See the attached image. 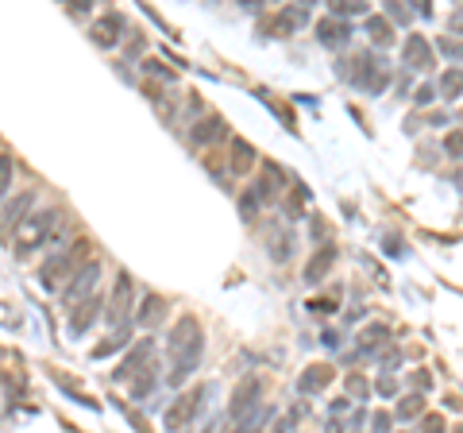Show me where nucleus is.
I'll use <instances>...</instances> for the list:
<instances>
[{
	"label": "nucleus",
	"instance_id": "nucleus-1",
	"mask_svg": "<svg viewBox=\"0 0 463 433\" xmlns=\"http://www.w3.org/2000/svg\"><path fill=\"white\" fill-rule=\"evenodd\" d=\"M201 352H205V333H201V321L193 314H181L178 321L170 325V340H167V356H170V375L167 383L170 387H181L189 375L197 372L201 364Z\"/></svg>",
	"mask_w": 463,
	"mask_h": 433
},
{
	"label": "nucleus",
	"instance_id": "nucleus-2",
	"mask_svg": "<svg viewBox=\"0 0 463 433\" xmlns=\"http://www.w3.org/2000/svg\"><path fill=\"white\" fill-rule=\"evenodd\" d=\"M62 228H66V220H62L58 209H35V213L23 220V225L16 228V236H12L16 259H28L35 248H47V244H51Z\"/></svg>",
	"mask_w": 463,
	"mask_h": 433
},
{
	"label": "nucleus",
	"instance_id": "nucleus-3",
	"mask_svg": "<svg viewBox=\"0 0 463 433\" xmlns=\"http://www.w3.org/2000/svg\"><path fill=\"white\" fill-rule=\"evenodd\" d=\"M89 244L85 240H78V244H70V248H62V251H51V256H47V263L39 267V287L43 290H58L62 294L66 290V283L73 279V275L81 271V267L89 263Z\"/></svg>",
	"mask_w": 463,
	"mask_h": 433
},
{
	"label": "nucleus",
	"instance_id": "nucleus-4",
	"mask_svg": "<svg viewBox=\"0 0 463 433\" xmlns=\"http://www.w3.org/2000/svg\"><path fill=\"white\" fill-rule=\"evenodd\" d=\"M131 306H136V283H131L128 271H120V275H116V283H112V294H109V314H104L109 329H120V325H128Z\"/></svg>",
	"mask_w": 463,
	"mask_h": 433
},
{
	"label": "nucleus",
	"instance_id": "nucleus-5",
	"mask_svg": "<svg viewBox=\"0 0 463 433\" xmlns=\"http://www.w3.org/2000/svg\"><path fill=\"white\" fill-rule=\"evenodd\" d=\"M31 213H35V190H20L12 201H4V206H0V240L12 244L16 228H20Z\"/></svg>",
	"mask_w": 463,
	"mask_h": 433
},
{
	"label": "nucleus",
	"instance_id": "nucleus-6",
	"mask_svg": "<svg viewBox=\"0 0 463 433\" xmlns=\"http://www.w3.org/2000/svg\"><path fill=\"white\" fill-rule=\"evenodd\" d=\"M263 244H267V251H270L275 263H286V259L294 256V244H297L294 225H286L282 217H267L263 220Z\"/></svg>",
	"mask_w": 463,
	"mask_h": 433
},
{
	"label": "nucleus",
	"instance_id": "nucleus-7",
	"mask_svg": "<svg viewBox=\"0 0 463 433\" xmlns=\"http://www.w3.org/2000/svg\"><path fill=\"white\" fill-rule=\"evenodd\" d=\"M259 398H263V379L259 375H243L232 391V403H228V418L232 422H243L259 410Z\"/></svg>",
	"mask_w": 463,
	"mask_h": 433
},
{
	"label": "nucleus",
	"instance_id": "nucleus-8",
	"mask_svg": "<svg viewBox=\"0 0 463 433\" xmlns=\"http://www.w3.org/2000/svg\"><path fill=\"white\" fill-rule=\"evenodd\" d=\"M101 275H104V267L97 263V259H89L85 267H81L78 275H73L70 283H66V290H62V302L66 306H81L85 298H93V290H97V283H101Z\"/></svg>",
	"mask_w": 463,
	"mask_h": 433
},
{
	"label": "nucleus",
	"instance_id": "nucleus-9",
	"mask_svg": "<svg viewBox=\"0 0 463 433\" xmlns=\"http://www.w3.org/2000/svg\"><path fill=\"white\" fill-rule=\"evenodd\" d=\"M101 309H104L101 294H93V298H85L81 306H73V309H70V317H66V337H70V340L85 337V333L93 329V321L101 317Z\"/></svg>",
	"mask_w": 463,
	"mask_h": 433
},
{
	"label": "nucleus",
	"instance_id": "nucleus-10",
	"mask_svg": "<svg viewBox=\"0 0 463 433\" xmlns=\"http://www.w3.org/2000/svg\"><path fill=\"white\" fill-rule=\"evenodd\" d=\"M305 20H309V8H278L270 20H263L259 31H267L270 39H286V35H294Z\"/></svg>",
	"mask_w": 463,
	"mask_h": 433
},
{
	"label": "nucleus",
	"instance_id": "nucleus-11",
	"mask_svg": "<svg viewBox=\"0 0 463 433\" xmlns=\"http://www.w3.org/2000/svg\"><path fill=\"white\" fill-rule=\"evenodd\" d=\"M189 140L197 147H212L220 140H228V120L217 117V112H209V117H197L193 124H189Z\"/></svg>",
	"mask_w": 463,
	"mask_h": 433
},
{
	"label": "nucleus",
	"instance_id": "nucleus-12",
	"mask_svg": "<svg viewBox=\"0 0 463 433\" xmlns=\"http://www.w3.org/2000/svg\"><path fill=\"white\" fill-rule=\"evenodd\" d=\"M201 403H205V391H201V387L186 391L181 398H174V403H170V410H167V418H162V426H167V429H181V426H186V422L197 414V406H201Z\"/></svg>",
	"mask_w": 463,
	"mask_h": 433
},
{
	"label": "nucleus",
	"instance_id": "nucleus-13",
	"mask_svg": "<svg viewBox=\"0 0 463 433\" xmlns=\"http://www.w3.org/2000/svg\"><path fill=\"white\" fill-rule=\"evenodd\" d=\"M124 31H128V20H124V12H109L101 16V20L89 28V35H93L97 47H116L124 39Z\"/></svg>",
	"mask_w": 463,
	"mask_h": 433
},
{
	"label": "nucleus",
	"instance_id": "nucleus-14",
	"mask_svg": "<svg viewBox=\"0 0 463 433\" xmlns=\"http://www.w3.org/2000/svg\"><path fill=\"white\" fill-rule=\"evenodd\" d=\"M151 356H155V340H139V345L124 356V364L112 372V383H128L136 372H143V367L151 364Z\"/></svg>",
	"mask_w": 463,
	"mask_h": 433
},
{
	"label": "nucleus",
	"instance_id": "nucleus-15",
	"mask_svg": "<svg viewBox=\"0 0 463 433\" xmlns=\"http://www.w3.org/2000/svg\"><path fill=\"white\" fill-rule=\"evenodd\" d=\"M405 70H433V47L425 43V35H409L402 47Z\"/></svg>",
	"mask_w": 463,
	"mask_h": 433
},
{
	"label": "nucleus",
	"instance_id": "nucleus-16",
	"mask_svg": "<svg viewBox=\"0 0 463 433\" xmlns=\"http://www.w3.org/2000/svg\"><path fill=\"white\" fill-rule=\"evenodd\" d=\"M167 314H170V302L162 298V294H143L136 321L143 325V329H155V325H162V321H167Z\"/></svg>",
	"mask_w": 463,
	"mask_h": 433
},
{
	"label": "nucleus",
	"instance_id": "nucleus-17",
	"mask_svg": "<svg viewBox=\"0 0 463 433\" xmlns=\"http://www.w3.org/2000/svg\"><path fill=\"white\" fill-rule=\"evenodd\" d=\"M255 147L243 140V136H232V147H228V170H232V178L236 174H247V170L255 167Z\"/></svg>",
	"mask_w": 463,
	"mask_h": 433
},
{
	"label": "nucleus",
	"instance_id": "nucleus-18",
	"mask_svg": "<svg viewBox=\"0 0 463 433\" xmlns=\"http://www.w3.org/2000/svg\"><path fill=\"white\" fill-rule=\"evenodd\" d=\"M317 39H320L325 47H332V51H340V47H347V39H351V28H347L344 20L325 16V20L317 23Z\"/></svg>",
	"mask_w": 463,
	"mask_h": 433
},
{
	"label": "nucleus",
	"instance_id": "nucleus-19",
	"mask_svg": "<svg viewBox=\"0 0 463 433\" xmlns=\"http://www.w3.org/2000/svg\"><path fill=\"white\" fill-rule=\"evenodd\" d=\"M332 263H336V248L332 244H320V248L313 251V259L305 263V283H320L328 271H332Z\"/></svg>",
	"mask_w": 463,
	"mask_h": 433
},
{
	"label": "nucleus",
	"instance_id": "nucleus-20",
	"mask_svg": "<svg viewBox=\"0 0 463 433\" xmlns=\"http://www.w3.org/2000/svg\"><path fill=\"white\" fill-rule=\"evenodd\" d=\"M328 383H332V367L328 364H309L305 367V375L297 379V391H301V395H313V391L328 387Z\"/></svg>",
	"mask_w": 463,
	"mask_h": 433
},
{
	"label": "nucleus",
	"instance_id": "nucleus-21",
	"mask_svg": "<svg viewBox=\"0 0 463 433\" xmlns=\"http://www.w3.org/2000/svg\"><path fill=\"white\" fill-rule=\"evenodd\" d=\"M367 35H371V43H375V47H390L394 43V23L386 20V16L371 12L367 16Z\"/></svg>",
	"mask_w": 463,
	"mask_h": 433
},
{
	"label": "nucleus",
	"instance_id": "nucleus-22",
	"mask_svg": "<svg viewBox=\"0 0 463 433\" xmlns=\"http://www.w3.org/2000/svg\"><path fill=\"white\" fill-rule=\"evenodd\" d=\"M131 340V325H120V329H112L109 337L101 340V345L93 348V360H104V356H112V352H120L124 345Z\"/></svg>",
	"mask_w": 463,
	"mask_h": 433
},
{
	"label": "nucleus",
	"instance_id": "nucleus-23",
	"mask_svg": "<svg viewBox=\"0 0 463 433\" xmlns=\"http://www.w3.org/2000/svg\"><path fill=\"white\" fill-rule=\"evenodd\" d=\"M440 93H444V101L463 97V66H448L440 73Z\"/></svg>",
	"mask_w": 463,
	"mask_h": 433
},
{
	"label": "nucleus",
	"instance_id": "nucleus-24",
	"mask_svg": "<svg viewBox=\"0 0 463 433\" xmlns=\"http://www.w3.org/2000/svg\"><path fill=\"white\" fill-rule=\"evenodd\" d=\"M259 213H263L259 194H255V190H243V194H239V217H243V220H263Z\"/></svg>",
	"mask_w": 463,
	"mask_h": 433
},
{
	"label": "nucleus",
	"instance_id": "nucleus-25",
	"mask_svg": "<svg viewBox=\"0 0 463 433\" xmlns=\"http://www.w3.org/2000/svg\"><path fill=\"white\" fill-rule=\"evenodd\" d=\"M386 337H390V329H386V325H383V321H378V325H367V329H363V333H359V345H363V356H367V352H371V348H375V345H378V340H386Z\"/></svg>",
	"mask_w": 463,
	"mask_h": 433
},
{
	"label": "nucleus",
	"instance_id": "nucleus-26",
	"mask_svg": "<svg viewBox=\"0 0 463 433\" xmlns=\"http://www.w3.org/2000/svg\"><path fill=\"white\" fill-rule=\"evenodd\" d=\"M151 391H155V367L147 364L143 372H139V379L131 383V395H136V398H143V395H151Z\"/></svg>",
	"mask_w": 463,
	"mask_h": 433
},
{
	"label": "nucleus",
	"instance_id": "nucleus-27",
	"mask_svg": "<svg viewBox=\"0 0 463 433\" xmlns=\"http://www.w3.org/2000/svg\"><path fill=\"white\" fill-rule=\"evenodd\" d=\"M421 406H425V398H421V395H405L402 403H398V418H402V422L417 418V414H421Z\"/></svg>",
	"mask_w": 463,
	"mask_h": 433
},
{
	"label": "nucleus",
	"instance_id": "nucleus-28",
	"mask_svg": "<svg viewBox=\"0 0 463 433\" xmlns=\"http://www.w3.org/2000/svg\"><path fill=\"white\" fill-rule=\"evenodd\" d=\"M205 170H209V174L217 178L220 186H228V194H232V170H228V162L220 167V162H217V155H209V159H205Z\"/></svg>",
	"mask_w": 463,
	"mask_h": 433
},
{
	"label": "nucleus",
	"instance_id": "nucleus-29",
	"mask_svg": "<svg viewBox=\"0 0 463 433\" xmlns=\"http://www.w3.org/2000/svg\"><path fill=\"white\" fill-rule=\"evenodd\" d=\"M12 178H16V167H12V155L0 151V198L12 190Z\"/></svg>",
	"mask_w": 463,
	"mask_h": 433
},
{
	"label": "nucleus",
	"instance_id": "nucleus-30",
	"mask_svg": "<svg viewBox=\"0 0 463 433\" xmlns=\"http://www.w3.org/2000/svg\"><path fill=\"white\" fill-rule=\"evenodd\" d=\"M436 51H440L444 59H452V62H463V43H459V39H448V35H440V43H436Z\"/></svg>",
	"mask_w": 463,
	"mask_h": 433
},
{
	"label": "nucleus",
	"instance_id": "nucleus-31",
	"mask_svg": "<svg viewBox=\"0 0 463 433\" xmlns=\"http://www.w3.org/2000/svg\"><path fill=\"white\" fill-rule=\"evenodd\" d=\"M444 155H448V159H463V128L444 136Z\"/></svg>",
	"mask_w": 463,
	"mask_h": 433
},
{
	"label": "nucleus",
	"instance_id": "nucleus-32",
	"mask_svg": "<svg viewBox=\"0 0 463 433\" xmlns=\"http://www.w3.org/2000/svg\"><path fill=\"white\" fill-rule=\"evenodd\" d=\"M347 16H371L367 4H332V20H347Z\"/></svg>",
	"mask_w": 463,
	"mask_h": 433
},
{
	"label": "nucleus",
	"instance_id": "nucleus-33",
	"mask_svg": "<svg viewBox=\"0 0 463 433\" xmlns=\"http://www.w3.org/2000/svg\"><path fill=\"white\" fill-rule=\"evenodd\" d=\"M448 429V418H444V414H425V418H421V433H444Z\"/></svg>",
	"mask_w": 463,
	"mask_h": 433
},
{
	"label": "nucleus",
	"instance_id": "nucleus-34",
	"mask_svg": "<svg viewBox=\"0 0 463 433\" xmlns=\"http://www.w3.org/2000/svg\"><path fill=\"white\" fill-rule=\"evenodd\" d=\"M383 248H386V256H394V259L405 256V244H402L398 232H386V236H383Z\"/></svg>",
	"mask_w": 463,
	"mask_h": 433
},
{
	"label": "nucleus",
	"instance_id": "nucleus-35",
	"mask_svg": "<svg viewBox=\"0 0 463 433\" xmlns=\"http://www.w3.org/2000/svg\"><path fill=\"white\" fill-rule=\"evenodd\" d=\"M375 391H378L383 398H394V395H398V379L383 372V375H378V383H375Z\"/></svg>",
	"mask_w": 463,
	"mask_h": 433
},
{
	"label": "nucleus",
	"instance_id": "nucleus-36",
	"mask_svg": "<svg viewBox=\"0 0 463 433\" xmlns=\"http://www.w3.org/2000/svg\"><path fill=\"white\" fill-rule=\"evenodd\" d=\"M347 395H355L359 403H367V398H371V387L359 379V375H351V379H347Z\"/></svg>",
	"mask_w": 463,
	"mask_h": 433
},
{
	"label": "nucleus",
	"instance_id": "nucleus-37",
	"mask_svg": "<svg viewBox=\"0 0 463 433\" xmlns=\"http://www.w3.org/2000/svg\"><path fill=\"white\" fill-rule=\"evenodd\" d=\"M386 85H390V70H386V66H378V70H375V78H371V85H367V89H371V93H383Z\"/></svg>",
	"mask_w": 463,
	"mask_h": 433
},
{
	"label": "nucleus",
	"instance_id": "nucleus-38",
	"mask_svg": "<svg viewBox=\"0 0 463 433\" xmlns=\"http://www.w3.org/2000/svg\"><path fill=\"white\" fill-rule=\"evenodd\" d=\"M0 325H4V329H16V325H20V314H16L8 302H0Z\"/></svg>",
	"mask_w": 463,
	"mask_h": 433
},
{
	"label": "nucleus",
	"instance_id": "nucleus-39",
	"mask_svg": "<svg viewBox=\"0 0 463 433\" xmlns=\"http://www.w3.org/2000/svg\"><path fill=\"white\" fill-rule=\"evenodd\" d=\"M143 73H151V78H162V81H174V73L167 70V66H162V62H143Z\"/></svg>",
	"mask_w": 463,
	"mask_h": 433
},
{
	"label": "nucleus",
	"instance_id": "nucleus-40",
	"mask_svg": "<svg viewBox=\"0 0 463 433\" xmlns=\"http://www.w3.org/2000/svg\"><path fill=\"white\" fill-rule=\"evenodd\" d=\"M390 426H394V418H390V414H383V410L371 418V433H390Z\"/></svg>",
	"mask_w": 463,
	"mask_h": 433
},
{
	"label": "nucleus",
	"instance_id": "nucleus-41",
	"mask_svg": "<svg viewBox=\"0 0 463 433\" xmlns=\"http://www.w3.org/2000/svg\"><path fill=\"white\" fill-rule=\"evenodd\" d=\"M66 12L78 16V20H85V16L93 12V4H89V0H78V4H66Z\"/></svg>",
	"mask_w": 463,
	"mask_h": 433
},
{
	"label": "nucleus",
	"instance_id": "nucleus-42",
	"mask_svg": "<svg viewBox=\"0 0 463 433\" xmlns=\"http://www.w3.org/2000/svg\"><path fill=\"white\" fill-rule=\"evenodd\" d=\"M413 101H417V105H433L436 101V89L433 85H421L417 93H413Z\"/></svg>",
	"mask_w": 463,
	"mask_h": 433
},
{
	"label": "nucleus",
	"instance_id": "nucleus-43",
	"mask_svg": "<svg viewBox=\"0 0 463 433\" xmlns=\"http://www.w3.org/2000/svg\"><path fill=\"white\" fill-rule=\"evenodd\" d=\"M413 387H417V395H421V391H428V387H433V375H428V372H417V375H413Z\"/></svg>",
	"mask_w": 463,
	"mask_h": 433
},
{
	"label": "nucleus",
	"instance_id": "nucleus-44",
	"mask_svg": "<svg viewBox=\"0 0 463 433\" xmlns=\"http://www.w3.org/2000/svg\"><path fill=\"white\" fill-rule=\"evenodd\" d=\"M448 35H463V12L448 16Z\"/></svg>",
	"mask_w": 463,
	"mask_h": 433
},
{
	"label": "nucleus",
	"instance_id": "nucleus-45",
	"mask_svg": "<svg viewBox=\"0 0 463 433\" xmlns=\"http://www.w3.org/2000/svg\"><path fill=\"white\" fill-rule=\"evenodd\" d=\"M309 309H313V314H332V309H336V302H328V298L320 302V298H317V302H309Z\"/></svg>",
	"mask_w": 463,
	"mask_h": 433
},
{
	"label": "nucleus",
	"instance_id": "nucleus-46",
	"mask_svg": "<svg viewBox=\"0 0 463 433\" xmlns=\"http://www.w3.org/2000/svg\"><path fill=\"white\" fill-rule=\"evenodd\" d=\"M328 236V225H320V217L313 220V240H317V248H320V240Z\"/></svg>",
	"mask_w": 463,
	"mask_h": 433
},
{
	"label": "nucleus",
	"instance_id": "nucleus-47",
	"mask_svg": "<svg viewBox=\"0 0 463 433\" xmlns=\"http://www.w3.org/2000/svg\"><path fill=\"white\" fill-rule=\"evenodd\" d=\"M143 47H147V39H143V35H139V39H131V47H128V54H139V51H143Z\"/></svg>",
	"mask_w": 463,
	"mask_h": 433
},
{
	"label": "nucleus",
	"instance_id": "nucleus-48",
	"mask_svg": "<svg viewBox=\"0 0 463 433\" xmlns=\"http://www.w3.org/2000/svg\"><path fill=\"white\" fill-rule=\"evenodd\" d=\"M386 12H390L394 20H405V8H402V4H386Z\"/></svg>",
	"mask_w": 463,
	"mask_h": 433
},
{
	"label": "nucleus",
	"instance_id": "nucleus-49",
	"mask_svg": "<svg viewBox=\"0 0 463 433\" xmlns=\"http://www.w3.org/2000/svg\"><path fill=\"white\" fill-rule=\"evenodd\" d=\"M220 426H224V422H212V426H209V433H220Z\"/></svg>",
	"mask_w": 463,
	"mask_h": 433
},
{
	"label": "nucleus",
	"instance_id": "nucleus-50",
	"mask_svg": "<svg viewBox=\"0 0 463 433\" xmlns=\"http://www.w3.org/2000/svg\"><path fill=\"white\" fill-rule=\"evenodd\" d=\"M456 433H463V426H459V429H456Z\"/></svg>",
	"mask_w": 463,
	"mask_h": 433
},
{
	"label": "nucleus",
	"instance_id": "nucleus-51",
	"mask_svg": "<svg viewBox=\"0 0 463 433\" xmlns=\"http://www.w3.org/2000/svg\"><path fill=\"white\" fill-rule=\"evenodd\" d=\"M459 120H463V112H459Z\"/></svg>",
	"mask_w": 463,
	"mask_h": 433
},
{
	"label": "nucleus",
	"instance_id": "nucleus-52",
	"mask_svg": "<svg viewBox=\"0 0 463 433\" xmlns=\"http://www.w3.org/2000/svg\"><path fill=\"white\" fill-rule=\"evenodd\" d=\"M251 433H259V429H251Z\"/></svg>",
	"mask_w": 463,
	"mask_h": 433
}]
</instances>
